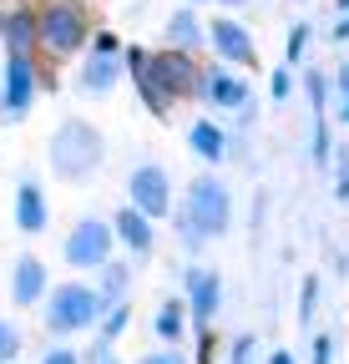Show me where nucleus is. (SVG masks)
<instances>
[{
    "instance_id": "nucleus-23",
    "label": "nucleus",
    "mask_w": 349,
    "mask_h": 364,
    "mask_svg": "<svg viewBox=\"0 0 349 364\" xmlns=\"http://www.w3.org/2000/svg\"><path fill=\"white\" fill-rule=\"evenodd\" d=\"M248 354H253V344H248V339H243V344H238V349H233V364H248Z\"/></svg>"
},
{
    "instance_id": "nucleus-19",
    "label": "nucleus",
    "mask_w": 349,
    "mask_h": 364,
    "mask_svg": "<svg viewBox=\"0 0 349 364\" xmlns=\"http://www.w3.org/2000/svg\"><path fill=\"white\" fill-rule=\"evenodd\" d=\"M157 334H167V339H178V304H167V309L157 314Z\"/></svg>"
},
{
    "instance_id": "nucleus-14",
    "label": "nucleus",
    "mask_w": 349,
    "mask_h": 364,
    "mask_svg": "<svg viewBox=\"0 0 349 364\" xmlns=\"http://www.w3.org/2000/svg\"><path fill=\"white\" fill-rule=\"evenodd\" d=\"M193 147H198V157L218 162V157H223V132H218L213 122H198L193 127Z\"/></svg>"
},
{
    "instance_id": "nucleus-22",
    "label": "nucleus",
    "mask_w": 349,
    "mask_h": 364,
    "mask_svg": "<svg viewBox=\"0 0 349 364\" xmlns=\"http://www.w3.org/2000/svg\"><path fill=\"white\" fill-rule=\"evenodd\" d=\"M142 364H183V354H147Z\"/></svg>"
},
{
    "instance_id": "nucleus-9",
    "label": "nucleus",
    "mask_w": 349,
    "mask_h": 364,
    "mask_svg": "<svg viewBox=\"0 0 349 364\" xmlns=\"http://www.w3.org/2000/svg\"><path fill=\"white\" fill-rule=\"evenodd\" d=\"M26 102H31V61L11 56V76H6V107H11V117H21Z\"/></svg>"
},
{
    "instance_id": "nucleus-13",
    "label": "nucleus",
    "mask_w": 349,
    "mask_h": 364,
    "mask_svg": "<svg viewBox=\"0 0 349 364\" xmlns=\"http://www.w3.org/2000/svg\"><path fill=\"white\" fill-rule=\"evenodd\" d=\"M0 26H6L0 36H6V46H11V56H26V46H31V16L11 11L6 21H0Z\"/></svg>"
},
{
    "instance_id": "nucleus-6",
    "label": "nucleus",
    "mask_w": 349,
    "mask_h": 364,
    "mask_svg": "<svg viewBox=\"0 0 349 364\" xmlns=\"http://www.w3.org/2000/svg\"><path fill=\"white\" fill-rule=\"evenodd\" d=\"M132 203H137V213L142 218H162L167 213V172L162 167H137L132 172Z\"/></svg>"
},
{
    "instance_id": "nucleus-16",
    "label": "nucleus",
    "mask_w": 349,
    "mask_h": 364,
    "mask_svg": "<svg viewBox=\"0 0 349 364\" xmlns=\"http://www.w3.org/2000/svg\"><path fill=\"white\" fill-rule=\"evenodd\" d=\"M112 81H117V66H112L107 56H97L92 66H86V76H81V86H86V91H107Z\"/></svg>"
},
{
    "instance_id": "nucleus-21",
    "label": "nucleus",
    "mask_w": 349,
    "mask_h": 364,
    "mask_svg": "<svg viewBox=\"0 0 349 364\" xmlns=\"http://www.w3.org/2000/svg\"><path fill=\"white\" fill-rule=\"evenodd\" d=\"M46 364H81V359H76L71 349H51V354H46Z\"/></svg>"
},
{
    "instance_id": "nucleus-3",
    "label": "nucleus",
    "mask_w": 349,
    "mask_h": 364,
    "mask_svg": "<svg viewBox=\"0 0 349 364\" xmlns=\"http://www.w3.org/2000/svg\"><path fill=\"white\" fill-rule=\"evenodd\" d=\"M97 309H102V299L92 294V289H81V284H66V289H56V299H51V309H46V324L51 329H86V324H97Z\"/></svg>"
},
{
    "instance_id": "nucleus-1",
    "label": "nucleus",
    "mask_w": 349,
    "mask_h": 364,
    "mask_svg": "<svg viewBox=\"0 0 349 364\" xmlns=\"http://www.w3.org/2000/svg\"><path fill=\"white\" fill-rule=\"evenodd\" d=\"M102 162V136L97 127H86V122H66L56 136H51V167L61 177H81V172H92Z\"/></svg>"
},
{
    "instance_id": "nucleus-8",
    "label": "nucleus",
    "mask_w": 349,
    "mask_h": 364,
    "mask_svg": "<svg viewBox=\"0 0 349 364\" xmlns=\"http://www.w3.org/2000/svg\"><path fill=\"white\" fill-rule=\"evenodd\" d=\"M16 218H21L26 233H41V228H46V198H41L36 182H21V193H16Z\"/></svg>"
},
{
    "instance_id": "nucleus-17",
    "label": "nucleus",
    "mask_w": 349,
    "mask_h": 364,
    "mask_svg": "<svg viewBox=\"0 0 349 364\" xmlns=\"http://www.w3.org/2000/svg\"><path fill=\"white\" fill-rule=\"evenodd\" d=\"M172 41H178V46H193L198 41V21L183 11V16H172Z\"/></svg>"
},
{
    "instance_id": "nucleus-24",
    "label": "nucleus",
    "mask_w": 349,
    "mask_h": 364,
    "mask_svg": "<svg viewBox=\"0 0 349 364\" xmlns=\"http://www.w3.org/2000/svg\"><path fill=\"white\" fill-rule=\"evenodd\" d=\"M274 364H294V359H289V354H274Z\"/></svg>"
},
{
    "instance_id": "nucleus-4",
    "label": "nucleus",
    "mask_w": 349,
    "mask_h": 364,
    "mask_svg": "<svg viewBox=\"0 0 349 364\" xmlns=\"http://www.w3.org/2000/svg\"><path fill=\"white\" fill-rule=\"evenodd\" d=\"M107 248H112V233H107V223H97V218H86V223H76V233L66 238V258H71L76 268H92V263H107Z\"/></svg>"
},
{
    "instance_id": "nucleus-2",
    "label": "nucleus",
    "mask_w": 349,
    "mask_h": 364,
    "mask_svg": "<svg viewBox=\"0 0 349 364\" xmlns=\"http://www.w3.org/2000/svg\"><path fill=\"white\" fill-rule=\"evenodd\" d=\"M228 228V193H223V182H213V177H198L193 182V193H188V243H198V233H223Z\"/></svg>"
},
{
    "instance_id": "nucleus-18",
    "label": "nucleus",
    "mask_w": 349,
    "mask_h": 364,
    "mask_svg": "<svg viewBox=\"0 0 349 364\" xmlns=\"http://www.w3.org/2000/svg\"><path fill=\"white\" fill-rule=\"evenodd\" d=\"M16 349H21L16 324H0V364H6V359H16Z\"/></svg>"
},
{
    "instance_id": "nucleus-10",
    "label": "nucleus",
    "mask_w": 349,
    "mask_h": 364,
    "mask_svg": "<svg viewBox=\"0 0 349 364\" xmlns=\"http://www.w3.org/2000/svg\"><path fill=\"white\" fill-rule=\"evenodd\" d=\"M41 289H46V268H41L36 258H21L16 263V304H36Z\"/></svg>"
},
{
    "instance_id": "nucleus-20",
    "label": "nucleus",
    "mask_w": 349,
    "mask_h": 364,
    "mask_svg": "<svg viewBox=\"0 0 349 364\" xmlns=\"http://www.w3.org/2000/svg\"><path fill=\"white\" fill-rule=\"evenodd\" d=\"M329 354H334V344H329V334H324V339H314V364H329Z\"/></svg>"
},
{
    "instance_id": "nucleus-5",
    "label": "nucleus",
    "mask_w": 349,
    "mask_h": 364,
    "mask_svg": "<svg viewBox=\"0 0 349 364\" xmlns=\"http://www.w3.org/2000/svg\"><path fill=\"white\" fill-rule=\"evenodd\" d=\"M41 41H46L51 46V51H76V46H81V11L76 6H51L46 16H41V31H36Z\"/></svg>"
},
{
    "instance_id": "nucleus-15",
    "label": "nucleus",
    "mask_w": 349,
    "mask_h": 364,
    "mask_svg": "<svg viewBox=\"0 0 349 364\" xmlns=\"http://www.w3.org/2000/svg\"><path fill=\"white\" fill-rule=\"evenodd\" d=\"M208 97H218V102L248 112V86H238V81H228V76H208Z\"/></svg>"
},
{
    "instance_id": "nucleus-12",
    "label": "nucleus",
    "mask_w": 349,
    "mask_h": 364,
    "mask_svg": "<svg viewBox=\"0 0 349 364\" xmlns=\"http://www.w3.org/2000/svg\"><path fill=\"white\" fill-rule=\"evenodd\" d=\"M117 233H122L127 243H132L137 253H142V248L152 243V233H147V218H142L137 208H127V213H117Z\"/></svg>"
},
{
    "instance_id": "nucleus-25",
    "label": "nucleus",
    "mask_w": 349,
    "mask_h": 364,
    "mask_svg": "<svg viewBox=\"0 0 349 364\" xmlns=\"http://www.w3.org/2000/svg\"><path fill=\"white\" fill-rule=\"evenodd\" d=\"M228 6H243V0H228Z\"/></svg>"
},
{
    "instance_id": "nucleus-11",
    "label": "nucleus",
    "mask_w": 349,
    "mask_h": 364,
    "mask_svg": "<svg viewBox=\"0 0 349 364\" xmlns=\"http://www.w3.org/2000/svg\"><path fill=\"white\" fill-rule=\"evenodd\" d=\"M213 309H218V273H193V314L213 318Z\"/></svg>"
},
{
    "instance_id": "nucleus-7",
    "label": "nucleus",
    "mask_w": 349,
    "mask_h": 364,
    "mask_svg": "<svg viewBox=\"0 0 349 364\" xmlns=\"http://www.w3.org/2000/svg\"><path fill=\"white\" fill-rule=\"evenodd\" d=\"M213 46H218L228 61H243V66L253 61V41H248V31L233 26V21H218V26H213Z\"/></svg>"
}]
</instances>
